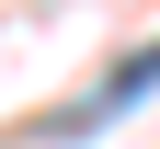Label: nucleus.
<instances>
[{"instance_id": "obj_1", "label": "nucleus", "mask_w": 160, "mask_h": 149, "mask_svg": "<svg viewBox=\"0 0 160 149\" xmlns=\"http://www.w3.org/2000/svg\"><path fill=\"white\" fill-rule=\"evenodd\" d=\"M137 92H160V46H149V57H126V69L103 80V103H80V115H69V138H92V126H103V115H126Z\"/></svg>"}]
</instances>
